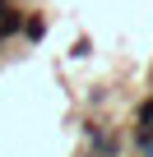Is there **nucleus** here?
<instances>
[{
    "label": "nucleus",
    "instance_id": "obj_1",
    "mask_svg": "<svg viewBox=\"0 0 153 157\" xmlns=\"http://www.w3.org/2000/svg\"><path fill=\"white\" fill-rule=\"evenodd\" d=\"M19 28H23V10L5 5V10H0V37H14Z\"/></svg>",
    "mask_w": 153,
    "mask_h": 157
},
{
    "label": "nucleus",
    "instance_id": "obj_2",
    "mask_svg": "<svg viewBox=\"0 0 153 157\" xmlns=\"http://www.w3.org/2000/svg\"><path fill=\"white\" fill-rule=\"evenodd\" d=\"M23 33H28L33 42H42V37H46V19H42V14H28V19H23Z\"/></svg>",
    "mask_w": 153,
    "mask_h": 157
}]
</instances>
